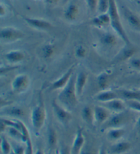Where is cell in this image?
<instances>
[{
  "label": "cell",
  "mask_w": 140,
  "mask_h": 154,
  "mask_svg": "<svg viewBox=\"0 0 140 154\" xmlns=\"http://www.w3.org/2000/svg\"><path fill=\"white\" fill-rule=\"evenodd\" d=\"M79 14L78 6L75 3L70 4L64 12V17L68 21L72 22L76 21Z\"/></svg>",
  "instance_id": "20"
},
{
  "label": "cell",
  "mask_w": 140,
  "mask_h": 154,
  "mask_svg": "<svg viewBox=\"0 0 140 154\" xmlns=\"http://www.w3.org/2000/svg\"><path fill=\"white\" fill-rule=\"evenodd\" d=\"M34 154H46V153H44L43 151H42L41 149H38L36 151V152L34 153Z\"/></svg>",
  "instance_id": "43"
},
{
  "label": "cell",
  "mask_w": 140,
  "mask_h": 154,
  "mask_svg": "<svg viewBox=\"0 0 140 154\" xmlns=\"http://www.w3.org/2000/svg\"><path fill=\"white\" fill-rule=\"evenodd\" d=\"M47 119V111L45 106L42 101L34 107L31 113V122L32 127L37 132L41 130L44 125Z\"/></svg>",
  "instance_id": "4"
},
{
  "label": "cell",
  "mask_w": 140,
  "mask_h": 154,
  "mask_svg": "<svg viewBox=\"0 0 140 154\" xmlns=\"http://www.w3.org/2000/svg\"><path fill=\"white\" fill-rule=\"evenodd\" d=\"M64 2H68V0H64Z\"/></svg>",
  "instance_id": "46"
},
{
  "label": "cell",
  "mask_w": 140,
  "mask_h": 154,
  "mask_svg": "<svg viewBox=\"0 0 140 154\" xmlns=\"http://www.w3.org/2000/svg\"><path fill=\"white\" fill-rule=\"evenodd\" d=\"M97 153H98V152L95 153L93 151V149L91 148L90 146H86V145H85L84 147L83 148V149H82L81 152L80 154H97Z\"/></svg>",
  "instance_id": "38"
},
{
  "label": "cell",
  "mask_w": 140,
  "mask_h": 154,
  "mask_svg": "<svg viewBox=\"0 0 140 154\" xmlns=\"http://www.w3.org/2000/svg\"><path fill=\"white\" fill-rule=\"evenodd\" d=\"M110 0H99L96 12L99 14L107 13L109 8Z\"/></svg>",
  "instance_id": "30"
},
{
  "label": "cell",
  "mask_w": 140,
  "mask_h": 154,
  "mask_svg": "<svg viewBox=\"0 0 140 154\" xmlns=\"http://www.w3.org/2000/svg\"><path fill=\"white\" fill-rule=\"evenodd\" d=\"M130 1H132H132H135V0H130Z\"/></svg>",
  "instance_id": "50"
},
{
  "label": "cell",
  "mask_w": 140,
  "mask_h": 154,
  "mask_svg": "<svg viewBox=\"0 0 140 154\" xmlns=\"http://www.w3.org/2000/svg\"><path fill=\"white\" fill-rule=\"evenodd\" d=\"M4 57L9 63L17 64L23 62L26 56L24 52L21 50H11L5 54Z\"/></svg>",
  "instance_id": "18"
},
{
  "label": "cell",
  "mask_w": 140,
  "mask_h": 154,
  "mask_svg": "<svg viewBox=\"0 0 140 154\" xmlns=\"http://www.w3.org/2000/svg\"><path fill=\"white\" fill-rule=\"evenodd\" d=\"M136 128L138 129L139 130H140V116L138 117V119H137L136 121Z\"/></svg>",
  "instance_id": "42"
},
{
  "label": "cell",
  "mask_w": 140,
  "mask_h": 154,
  "mask_svg": "<svg viewBox=\"0 0 140 154\" xmlns=\"http://www.w3.org/2000/svg\"><path fill=\"white\" fill-rule=\"evenodd\" d=\"M59 0H44V2H45V4L47 5H56L57 4H58Z\"/></svg>",
  "instance_id": "39"
},
{
  "label": "cell",
  "mask_w": 140,
  "mask_h": 154,
  "mask_svg": "<svg viewBox=\"0 0 140 154\" xmlns=\"http://www.w3.org/2000/svg\"><path fill=\"white\" fill-rule=\"evenodd\" d=\"M102 106L106 108L110 112H113L114 113L121 112L126 110V104L124 101L120 98L115 99L107 102L102 103Z\"/></svg>",
  "instance_id": "12"
},
{
  "label": "cell",
  "mask_w": 140,
  "mask_h": 154,
  "mask_svg": "<svg viewBox=\"0 0 140 154\" xmlns=\"http://www.w3.org/2000/svg\"><path fill=\"white\" fill-rule=\"evenodd\" d=\"M119 93L117 92L112 91V90H106L102 91L100 93H97L96 95L94 97V99L97 101H99L101 103L107 102L111 100H113L115 99L120 98Z\"/></svg>",
  "instance_id": "16"
},
{
  "label": "cell",
  "mask_w": 140,
  "mask_h": 154,
  "mask_svg": "<svg viewBox=\"0 0 140 154\" xmlns=\"http://www.w3.org/2000/svg\"><path fill=\"white\" fill-rule=\"evenodd\" d=\"M129 64L131 67L136 70H140V58L133 56L129 60Z\"/></svg>",
  "instance_id": "35"
},
{
  "label": "cell",
  "mask_w": 140,
  "mask_h": 154,
  "mask_svg": "<svg viewBox=\"0 0 140 154\" xmlns=\"http://www.w3.org/2000/svg\"><path fill=\"white\" fill-rule=\"evenodd\" d=\"M10 154H15V153H14V151H12H12H11V153H10Z\"/></svg>",
  "instance_id": "44"
},
{
  "label": "cell",
  "mask_w": 140,
  "mask_h": 154,
  "mask_svg": "<svg viewBox=\"0 0 140 154\" xmlns=\"http://www.w3.org/2000/svg\"><path fill=\"white\" fill-rule=\"evenodd\" d=\"M137 53V49L132 46V45H125L124 48H122L120 51L117 54L116 60L118 61H124L131 59L135 56Z\"/></svg>",
  "instance_id": "17"
},
{
  "label": "cell",
  "mask_w": 140,
  "mask_h": 154,
  "mask_svg": "<svg viewBox=\"0 0 140 154\" xmlns=\"http://www.w3.org/2000/svg\"><path fill=\"white\" fill-rule=\"evenodd\" d=\"M126 106L131 110L140 113V101L137 99H130V100H125Z\"/></svg>",
  "instance_id": "31"
},
{
  "label": "cell",
  "mask_w": 140,
  "mask_h": 154,
  "mask_svg": "<svg viewBox=\"0 0 140 154\" xmlns=\"http://www.w3.org/2000/svg\"><path fill=\"white\" fill-rule=\"evenodd\" d=\"M81 117L87 124L92 125L94 123V108L90 106H84L81 110Z\"/></svg>",
  "instance_id": "24"
},
{
  "label": "cell",
  "mask_w": 140,
  "mask_h": 154,
  "mask_svg": "<svg viewBox=\"0 0 140 154\" xmlns=\"http://www.w3.org/2000/svg\"><path fill=\"white\" fill-rule=\"evenodd\" d=\"M87 55V49L83 45L77 46L75 49V56L78 58H84Z\"/></svg>",
  "instance_id": "33"
},
{
  "label": "cell",
  "mask_w": 140,
  "mask_h": 154,
  "mask_svg": "<svg viewBox=\"0 0 140 154\" xmlns=\"http://www.w3.org/2000/svg\"><path fill=\"white\" fill-rule=\"evenodd\" d=\"M57 154H71V148H69L66 145H62L60 148L59 149Z\"/></svg>",
  "instance_id": "36"
},
{
  "label": "cell",
  "mask_w": 140,
  "mask_h": 154,
  "mask_svg": "<svg viewBox=\"0 0 140 154\" xmlns=\"http://www.w3.org/2000/svg\"><path fill=\"white\" fill-rule=\"evenodd\" d=\"M110 83V75L108 73H102L97 77V84L102 91L106 90Z\"/></svg>",
  "instance_id": "26"
},
{
  "label": "cell",
  "mask_w": 140,
  "mask_h": 154,
  "mask_svg": "<svg viewBox=\"0 0 140 154\" xmlns=\"http://www.w3.org/2000/svg\"><path fill=\"white\" fill-rule=\"evenodd\" d=\"M119 36L115 35V34L111 32H103L100 36L99 42L102 46L107 48H112L117 44Z\"/></svg>",
  "instance_id": "14"
},
{
  "label": "cell",
  "mask_w": 140,
  "mask_h": 154,
  "mask_svg": "<svg viewBox=\"0 0 140 154\" xmlns=\"http://www.w3.org/2000/svg\"><path fill=\"white\" fill-rule=\"evenodd\" d=\"M7 12H8V10H7V6L6 4L1 2V4H0V17H4L6 16Z\"/></svg>",
  "instance_id": "37"
},
{
  "label": "cell",
  "mask_w": 140,
  "mask_h": 154,
  "mask_svg": "<svg viewBox=\"0 0 140 154\" xmlns=\"http://www.w3.org/2000/svg\"><path fill=\"white\" fill-rule=\"evenodd\" d=\"M87 79H88V75L84 71H80L76 75L75 79V88L78 97H81L84 93V90L86 87Z\"/></svg>",
  "instance_id": "19"
},
{
  "label": "cell",
  "mask_w": 140,
  "mask_h": 154,
  "mask_svg": "<svg viewBox=\"0 0 140 154\" xmlns=\"http://www.w3.org/2000/svg\"><path fill=\"white\" fill-rule=\"evenodd\" d=\"M1 149L2 154H10L12 149V144L4 136H1Z\"/></svg>",
  "instance_id": "29"
},
{
  "label": "cell",
  "mask_w": 140,
  "mask_h": 154,
  "mask_svg": "<svg viewBox=\"0 0 140 154\" xmlns=\"http://www.w3.org/2000/svg\"><path fill=\"white\" fill-rule=\"evenodd\" d=\"M2 3H4V4H6V6H8L10 8H12V5L11 3V0H2Z\"/></svg>",
  "instance_id": "41"
},
{
  "label": "cell",
  "mask_w": 140,
  "mask_h": 154,
  "mask_svg": "<svg viewBox=\"0 0 140 154\" xmlns=\"http://www.w3.org/2000/svg\"><path fill=\"white\" fill-rule=\"evenodd\" d=\"M85 139L83 131L81 129H79L76 132L75 136L74 138L73 143H72V146L71 148V154H80L82 149L85 146Z\"/></svg>",
  "instance_id": "13"
},
{
  "label": "cell",
  "mask_w": 140,
  "mask_h": 154,
  "mask_svg": "<svg viewBox=\"0 0 140 154\" xmlns=\"http://www.w3.org/2000/svg\"><path fill=\"white\" fill-rule=\"evenodd\" d=\"M25 37L23 32L13 26H6L0 30V40L2 43H14L23 39Z\"/></svg>",
  "instance_id": "5"
},
{
  "label": "cell",
  "mask_w": 140,
  "mask_h": 154,
  "mask_svg": "<svg viewBox=\"0 0 140 154\" xmlns=\"http://www.w3.org/2000/svg\"><path fill=\"white\" fill-rule=\"evenodd\" d=\"M107 13L109 14L110 21H111L110 26L113 29L116 35L119 36V38L124 42L125 45H131L132 43L130 41L129 36L121 21L116 0H110L109 8Z\"/></svg>",
  "instance_id": "2"
},
{
  "label": "cell",
  "mask_w": 140,
  "mask_h": 154,
  "mask_svg": "<svg viewBox=\"0 0 140 154\" xmlns=\"http://www.w3.org/2000/svg\"><path fill=\"white\" fill-rule=\"evenodd\" d=\"M122 13L127 23L135 30L140 32V16L126 6H122Z\"/></svg>",
  "instance_id": "8"
},
{
  "label": "cell",
  "mask_w": 140,
  "mask_h": 154,
  "mask_svg": "<svg viewBox=\"0 0 140 154\" xmlns=\"http://www.w3.org/2000/svg\"><path fill=\"white\" fill-rule=\"evenodd\" d=\"M5 115L12 117H23L25 115V112L23 108L19 106H11L5 108L4 111L2 112V115Z\"/></svg>",
  "instance_id": "23"
},
{
  "label": "cell",
  "mask_w": 140,
  "mask_h": 154,
  "mask_svg": "<svg viewBox=\"0 0 140 154\" xmlns=\"http://www.w3.org/2000/svg\"><path fill=\"white\" fill-rule=\"evenodd\" d=\"M12 149L15 154H26V146L25 147L23 145L20 144H12Z\"/></svg>",
  "instance_id": "32"
},
{
  "label": "cell",
  "mask_w": 140,
  "mask_h": 154,
  "mask_svg": "<svg viewBox=\"0 0 140 154\" xmlns=\"http://www.w3.org/2000/svg\"><path fill=\"white\" fill-rule=\"evenodd\" d=\"M47 144L50 149H54L57 145V136L56 130L52 127H49L47 132Z\"/></svg>",
  "instance_id": "25"
},
{
  "label": "cell",
  "mask_w": 140,
  "mask_h": 154,
  "mask_svg": "<svg viewBox=\"0 0 140 154\" xmlns=\"http://www.w3.org/2000/svg\"><path fill=\"white\" fill-rule=\"evenodd\" d=\"M34 1H40V0H34Z\"/></svg>",
  "instance_id": "49"
},
{
  "label": "cell",
  "mask_w": 140,
  "mask_h": 154,
  "mask_svg": "<svg viewBox=\"0 0 140 154\" xmlns=\"http://www.w3.org/2000/svg\"><path fill=\"white\" fill-rule=\"evenodd\" d=\"M131 120V115L126 110L121 112L114 113L110 116L108 120L101 126L102 131H106L109 129L123 128Z\"/></svg>",
  "instance_id": "3"
},
{
  "label": "cell",
  "mask_w": 140,
  "mask_h": 154,
  "mask_svg": "<svg viewBox=\"0 0 140 154\" xmlns=\"http://www.w3.org/2000/svg\"><path fill=\"white\" fill-rule=\"evenodd\" d=\"M131 143L126 141H119L111 146L110 151L112 154H124L131 149Z\"/></svg>",
  "instance_id": "21"
},
{
  "label": "cell",
  "mask_w": 140,
  "mask_h": 154,
  "mask_svg": "<svg viewBox=\"0 0 140 154\" xmlns=\"http://www.w3.org/2000/svg\"><path fill=\"white\" fill-rule=\"evenodd\" d=\"M110 116V111L102 105L94 107V123L97 125L101 126L108 120Z\"/></svg>",
  "instance_id": "11"
},
{
  "label": "cell",
  "mask_w": 140,
  "mask_h": 154,
  "mask_svg": "<svg viewBox=\"0 0 140 154\" xmlns=\"http://www.w3.org/2000/svg\"><path fill=\"white\" fill-rule=\"evenodd\" d=\"M7 132H8V134L11 136L12 138H13L14 139H16L17 140H20L22 141L23 143H27V141L29 140H27L26 138L23 135L21 131H20L19 130H17L15 128H12V127H8L6 129Z\"/></svg>",
  "instance_id": "27"
},
{
  "label": "cell",
  "mask_w": 140,
  "mask_h": 154,
  "mask_svg": "<svg viewBox=\"0 0 140 154\" xmlns=\"http://www.w3.org/2000/svg\"><path fill=\"white\" fill-rule=\"evenodd\" d=\"M55 51H56V48H55L54 45L48 43L45 44L43 46V48H42L41 53L44 58L49 59L53 56Z\"/></svg>",
  "instance_id": "28"
},
{
  "label": "cell",
  "mask_w": 140,
  "mask_h": 154,
  "mask_svg": "<svg viewBox=\"0 0 140 154\" xmlns=\"http://www.w3.org/2000/svg\"><path fill=\"white\" fill-rule=\"evenodd\" d=\"M137 82H138L139 84H140V78L138 79V80H137Z\"/></svg>",
  "instance_id": "45"
},
{
  "label": "cell",
  "mask_w": 140,
  "mask_h": 154,
  "mask_svg": "<svg viewBox=\"0 0 140 154\" xmlns=\"http://www.w3.org/2000/svg\"><path fill=\"white\" fill-rule=\"evenodd\" d=\"M137 100H139V101H140V97H139L138 99H137Z\"/></svg>",
  "instance_id": "47"
},
{
  "label": "cell",
  "mask_w": 140,
  "mask_h": 154,
  "mask_svg": "<svg viewBox=\"0 0 140 154\" xmlns=\"http://www.w3.org/2000/svg\"><path fill=\"white\" fill-rule=\"evenodd\" d=\"M97 154H107L105 146L104 145H102L101 147H100L99 150L98 151V153Z\"/></svg>",
  "instance_id": "40"
},
{
  "label": "cell",
  "mask_w": 140,
  "mask_h": 154,
  "mask_svg": "<svg viewBox=\"0 0 140 154\" xmlns=\"http://www.w3.org/2000/svg\"><path fill=\"white\" fill-rule=\"evenodd\" d=\"M30 85L29 77L25 73L17 75L11 84L12 91L15 94H22L27 91Z\"/></svg>",
  "instance_id": "7"
},
{
  "label": "cell",
  "mask_w": 140,
  "mask_h": 154,
  "mask_svg": "<svg viewBox=\"0 0 140 154\" xmlns=\"http://www.w3.org/2000/svg\"><path fill=\"white\" fill-rule=\"evenodd\" d=\"M23 19L26 21V23L28 24L31 28L38 29V30H49V29L53 28V27L51 22L46 19L29 17H23Z\"/></svg>",
  "instance_id": "10"
},
{
  "label": "cell",
  "mask_w": 140,
  "mask_h": 154,
  "mask_svg": "<svg viewBox=\"0 0 140 154\" xmlns=\"http://www.w3.org/2000/svg\"><path fill=\"white\" fill-rule=\"evenodd\" d=\"M90 23L95 28L105 29L111 25V21L108 13L99 14L90 21Z\"/></svg>",
  "instance_id": "15"
},
{
  "label": "cell",
  "mask_w": 140,
  "mask_h": 154,
  "mask_svg": "<svg viewBox=\"0 0 140 154\" xmlns=\"http://www.w3.org/2000/svg\"><path fill=\"white\" fill-rule=\"evenodd\" d=\"M46 154H51V153H47Z\"/></svg>",
  "instance_id": "48"
},
{
  "label": "cell",
  "mask_w": 140,
  "mask_h": 154,
  "mask_svg": "<svg viewBox=\"0 0 140 154\" xmlns=\"http://www.w3.org/2000/svg\"><path fill=\"white\" fill-rule=\"evenodd\" d=\"M99 0H86L87 7L91 12H96Z\"/></svg>",
  "instance_id": "34"
},
{
  "label": "cell",
  "mask_w": 140,
  "mask_h": 154,
  "mask_svg": "<svg viewBox=\"0 0 140 154\" xmlns=\"http://www.w3.org/2000/svg\"><path fill=\"white\" fill-rule=\"evenodd\" d=\"M76 75L73 74L67 85L62 88L57 96V100L68 110H72L78 104L79 97L75 88Z\"/></svg>",
  "instance_id": "1"
},
{
  "label": "cell",
  "mask_w": 140,
  "mask_h": 154,
  "mask_svg": "<svg viewBox=\"0 0 140 154\" xmlns=\"http://www.w3.org/2000/svg\"><path fill=\"white\" fill-rule=\"evenodd\" d=\"M75 71V65H72L68 70L62 75L60 78L57 79L56 81L51 83V86L49 87V91H53L57 90H62L68 83L70 79L74 74Z\"/></svg>",
  "instance_id": "9"
},
{
  "label": "cell",
  "mask_w": 140,
  "mask_h": 154,
  "mask_svg": "<svg viewBox=\"0 0 140 154\" xmlns=\"http://www.w3.org/2000/svg\"><path fill=\"white\" fill-rule=\"evenodd\" d=\"M51 106L56 119L61 123L67 125L72 120V115L69 110L59 103L56 99H53L51 103Z\"/></svg>",
  "instance_id": "6"
},
{
  "label": "cell",
  "mask_w": 140,
  "mask_h": 154,
  "mask_svg": "<svg viewBox=\"0 0 140 154\" xmlns=\"http://www.w3.org/2000/svg\"><path fill=\"white\" fill-rule=\"evenodd\" d=\"M106 131L107 138L111 141H118L126 133V130L123 128L109 129Z\"/></svg>",
  "instance_id": "22"
}]
</instances>
